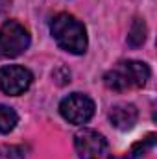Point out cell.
I'll return each instance as SVG.
<instances>
[{
    "mask_svg": "<svg viewBox=\"0 0 157 159\" xmlns=\"http://www.w3.org/2000/svg\"><path fill=\"white\" fill-rule=\"evenodd\" d=\"M50 32L54 35L56 43L70 52V54H83L87 50V32L85 26L79 22L76 17L69 13H59L52 19L50 22Z\"/></svg>",
    "mask_w": 157,
    "mask_h": 159,
    "instance_id": "cell-1",
    "label": "cell"
},
{
    "mask_svg": "<svg viewBox=\"0 0 157 159\" xmlns=\"http://www.w3.org/2000/svg\"><path fill=\"white\" fill-rule=\"evenodd\" d=\"M148 80H150V67L146 63L128 59V61L117 63L111 70H107L104 76V83L109 89L122 93V91L142 87L146 85Z\"/></svg>",
    "mask_w": 157,
    "mask_h": 159,
    "instance_id": "cell-2",
    "label": "cell"
},
{
    "mask_svg": "<svg viewBox=\"0 0 157 159\" xmlns=\"http://www.w3.org/2000/svg\"><path fill=\"white\" fill-rule=\"evenodd\" d=\"M30 46L28 30L17 20H6L0 26V57L9 59L20 56Z\"/></svg>",
    "mask_w": 157,
    "mask_h": 159,
    "instance_id": "cell-3",
    "label": "cell"
},
{
    "mask_svg": "<svg viewBox=\"0 0 157 159\" xmlns=\"http://www.w3.org/2000/svg\"><path fill=\"white\" fill-rule=\"evenodd\" d=\"M79 159H113L105 137L94 129H81L74 137Z\"/></svg>",
    "mask_w": 157,
    "mask_h": 159,
    "instance_id": "cell-4",
    "label": "cell"
},
{
    "mask_svg": "<svg viewBox=\"0 0 157 159\" xmlns=\"http://www.w3.org/2000/svg\"><path fill=\"white\" fill-rule=\"evenodd\" d=\"M59 113L70 124H85L94 115V102L81 93H72L59 104Z\"/></svg>",
    "mask_w": 157,
    "mask_h": 159,
    "instance_id": "cell-5",
    "label": "cell"
},
{
    "mask_svg": "<svg viewBox=\"0 0 157 159\" xmlns=\"http://www.w3.org/2000/svg\"><path fill=\"white\" fill-rule=\"evenodd\" d=\"M32 72L20 65H9L0 69V89L6 94L19 96L32 85Z\"/></svg>",
    "mask_w": 157,
    "mask_h": 159,
    "instance_id": "cell-6",
    "label": "cell"
},
{
    "mask_svg": "<svg viewBox=\"0 0 157 159\" xmlns=\"http://www.w3.org/2000/svg\"><path fill=\"white\" fill-rule=\"evenodd\" d=\"M137 119H139V111L133 104H118L109 111V120L118 129H131Z\"/></svg>",
    "mask_w": 157,
    "mask_h": 159,
    "instance_id": "cell-7",
    "label": "cell"
},
{
    "mask_svg": "<svg viewBox=\"0 0 157 159\" xmlns=\"http://www.w3.org/2000/svg\"><path fill=\"white\" fill-rule=\"evenodd\" d=\"M144 39H146V24H144V20L135 19L129 28V34H128V44L137 48L144 43Z\"/></svg>",
    "mask_w": 157,
    "mask_h": 159,
    "instance_id": "cell-8",
    "label": "cell"
},
{
    "mask_svg": "<svg viewBox=\"0 0 157 159\" xmlns=\"http://www.w3.org/2000/svg\"><path fill=\"white\" fill-rule=\"evenodd\" d=\"M17 120H19V117L13 107L0 106V133H9L17 126Z\"/></svg>",
    "mask_w": 157,
    "mask_h": 159,
    "instance_id": "cell-9",
    "label": "cell"
},
{
    "mask_svg": "<svg viewBox=\"0 0 157 159\" xmlns=\"http://www.w3.org/2000/svg\"><path fill=\"white\" fill-rule=\"evenodd\" d=\"M154 144H155V133H150L146 139H142L141 143H137V144L129 150V156H128V159L139 157L141 154H144V152H148L150 148H154Z\"/></svg>",
    "mask_w": 157,
    "mask_h": 159,
    "instance_id": "cell-10",
    "label": "cell"
},
{
    "mask_svg": "<svg viewBox=\"0 0 157 159\" xmlns=\"http://www.w3.org/2000/svg\"><path fill=\"white\" fill-rule=\"evenodd\" d=\"M0 159H24V152L13 144H0Z\"/></svg>",
    "mask_w": 157,
    "mask_h": 159,
    "instance_id": "cell-11",
    "label": "cell"
}]
</instances>
